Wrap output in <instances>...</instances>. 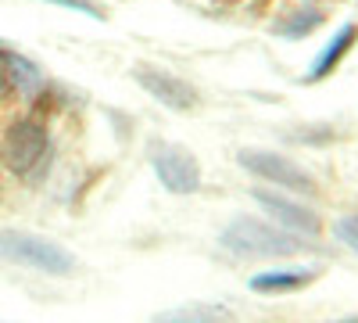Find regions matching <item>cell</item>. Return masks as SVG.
I'll return each instance as SVG.
<instances>
[{
	"label": "cell",
	"instance_id": "obj_5",
	"mask_svg": "<svg viewBox=\"0 0 358 323\" xmlns=\"http://www.w3.org/2000/svg\"><path fill=\"white\" fill-rule=\"evenodd\" d=\"M50 155V133L40 119H15L0 140V162L15 176H33Z\"/></svg>",
	"mask_w": 358,
	"mask_h": 323
},
{
	"label": "cell",
	"instance_id": "obj_10",
	"mask_svg": "<svg viewBox=\"0 0 358 323\" xmlns=\"http://www.w3.org/2000/svg\"><path fill=\"white\" fill-rule=\"evenodd\" d=\"M151 323H241V319L219 302H187V305H172V309L155 312Z\"/></svg>",
	"mask_w": 358,
	"mask_h": 323
},
{
	"label": "cell",
	"instance_id": "obj_3",
	"mask_svg": "<svg viewBox=\"0 0 358 323\" xmlns=\"http://www.w3.org/2000/svg\"><path fill=\"white\" fill-rule=\"evenodd\" d=\"M236 165L248 169L251 176H258L262 184L276 187V191H287V194H297V198H315L319 194L315 176L305 165H297L290 155L268 151V148H241L236 151Z\"/></svg>",
	"mask_w": 358,
	"mask_h": 323
},
{
	"label": "cell",
	"instance_id": "obj_4",
	"mask_svg": "<svg viewBox=\"0 0 358 323\" xmlns=\"http://www.w3.org/2000/svg\"><path fill=\"white\" fill-rule=\"evenodd\" d=\"M147 162H151L158 184L169 194H197L204 184V172H201V158L187 148V144H176V140H155L147 148Z\"/></svg>",
	"mask_w": 358,
	"mask_h": 323
},
{
	"label": "cell",
	"instance_id": "obj_15",
	"mask_svg": "<svg viewBox=\"0 0 358 323\" xmlns=\"http://www.w3.org/2000/svg\"><path fill=\"white\" fill-rule=\"evenodd\" d=\"M47 4H62V8H72V11L90 15V18H104V11L97 4H90V0H47Z\"/></svg>",
	"mask_w": 358,
	"mask_h": 323
},
{
	"label": "cell",
	"instance_id": "obj_6",
	"mask_svg": "<svg viewBox=\"0 0 358 323\" xmlns=\"http://www.w3.org/2000/svg\"><path fill=\"white\" fill-rule=\"evenodd\" d=\"M133 79L136 86L147 94V97H155L158 104L172 108V111H194L201 104V94H197V86L190 79H183L179 72L165 69V65H151V62H136L133 65Z\"/></svg>",
	"mask_w": 358,
	"mask_h": 323
},
{
	"label": "cell",
	"instance_id": "obj_12",
	"mask_svg": "<svg viewBox=\"0 0 358 323\" xmlns=\"http://www.w3.org/2000/svg\"><path fill=\"white\" fill-rule=\"evenodd\" d=\"M0 72H4L8 83L15 86V90H22V94H33L36 86L43 83L40 69L29 62V57H22V54H15V50H4V47H0Z\"/></svg>",
	"mask_w": 358,
	"mask_h": 323
},
{
	"label": "cell",
	"instance_id": "obj_2",
	"mask_svg": "<svg viewBox=\"0 0 358 323\" xmlns=\"http://www.w3.org/2000/svg\"><path fill=\"white\" fill-rule=\"evenodd\" d=\"M0 259L43 277H76L79 270V259L65 245L29 230H0Z\"/></svg>",
	"mask_w": 358,
	"mask_h": 323
},
{
	"label": "cell",
	"instance_id": "obj_1",
	"mask_svg": "<svg viewBox=\"0 0 358 323\" xmlns=\"http://www.w3.org/2000/svg\"><path fill=\"white\" fill-rule=\"evenodd\" d=\"M219 248H226L236 259H294L312 248V238H301L273 219L258 216H236L222 226Z\"/></svg>",
	"mask_w": 358,
	"mask_h": 323
},
{
	"label": "cell",
	"instance_id": "obj_13",
	"mask_svg": "<svg viewBox=\"0 0 358 323\" xmlns=\"http://www.w3.org/2000/svg\"><path fill=\"white\" fill-rule=\"evenodd\" d=\"M334 238H337L348 252L358 255V212H348V216H341V219L334 223Z\"/></svg>",
	"mask_w": 358,
	"mask_h": 323
},
{
	"label": "cell",
	"instance_id": "obj_16",
	"mask_svg": "<svg viewBox=\"0 0 358 323\" xmlns=\"http://www.w3.org/2000/svg\"><path fill=\"white\" fill-rule=\"evenodd\" d=\"M326 323H358V316H341V319H326Z\"/></svg>",
	"mask_w": 358,
	"mask_h": 323
},
{
	"label": "cell",
	"instance_id": "obj_11",
	"mask_svg": "<svg viewBox=\"0 0 358 323\" xmlns=\"http://www.w3.org/2000/svg\"><path fill=\"white\" fill-rule=\"evenodd\" d=\"M322 22H326V15H322L319 8L305 4V8H290V11H283L268 29H273V36H280V40H305V36L315 33Z\"/></svg>",
	"mask_w": 358,
	"mask_h": 323
},
{
	"label": "cell",
	"instance_id": "obj_14",
	"mask_svg": "<svg viewBox=\"0 0 358 323\" xmlns=\"http://www.w3.org/2000/svg\"><path fill=\"white\" fill-rule=\"evenodd\" d=\"M330 137H334V126H326V123H319V130H294L290 133V140H297V144H322Z\"/></svg>",
	"mask_w": 358,
	"mask_h": 323
},
{
	"label": "cell",
	"instance_id": "obj_7",
	"mask_svg": "<svg viewBox=\"0 0 358 323\" xmlns=\"http://www.w3.org/2000/svg\"><path fill=\"white\" fill-rule=\"evenodd\" d=\"M251 198L262 205V212H268V219L301 233V238H319L322 233V216L312 209L305 198L297 194H287V191H276V187H255Z\"/></svg>",
	"mask_w": 358,
	"mask_h": 323
},
{
	"label": "cell",
	"instance_id": "obj_9",
	"mask_svg": "<svg viewBox=\"0 0 358 323\" xmlns=\"http://www.w3.org/2000/svg\"><path fill=\"white\" fill-rule=\"evenodd\" d=\"M355 43H358V22H344L337 33H334V40L322 47V54L312 62V72H305V79L301 83H322V79H330L337 69H341V62L355 50Z\"/></svg>",
	"mask_w": 358,
	"mask_h": 323
},
{
	"label": "cell",
	"instance_id": "obj_8",
	"mask_svg": "<svg viewBox=\"0 0 358 323\" xmlns=\"http://www.w3.org/2000/svg\"><path fill=\"white\" fill-rule=\"evenodd\" d=\"M322 277V266H283V270H262L248 280L251 291L258 295H290V291H301L308 284H315Z\"/></svg>",
	"mask_w": 358,
	"mask_h": 323
}]
</instances>
